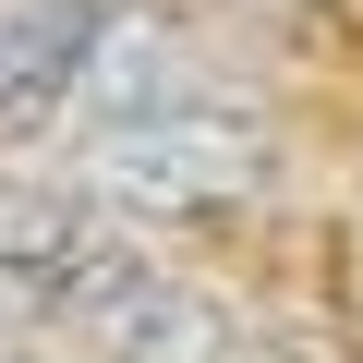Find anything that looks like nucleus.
I'll use <instances>...</instances> for the list:
<instances>
[{"mask_svg": "<svg viewBox=\"0 0 363 363\" xmlns=\"http://www.w3.org/2000/svg\"><path fill=\"white\" fill-rule=\"evenodd\" d=\"M267 182V133L218 97L157 109V121H109L85 145V206H230Z\"/></svg>", "mask_w": 363, "mask_h": 363, "instance_id": "1", "label": "nucleus"}, {"mask_svg": "<svg viewBox=\"0 0 363 363\" xmlns=\"http://www.w3.org/2000/svg\"><path fill=\"white\" fill-rule=\"evenodd\" d=\"M109 37H121V0H13L0 13V133H37Z\"/></svg>", "mask_w": 363, "mask_h": 363, "instance_id": "2", "label": "nucleus"}, {"mask_svg": "<svg viewBox=\"0 0 363 363\" xmlns=\"http://www.w3.org/2000/svg\"><path fill=\"white\" fill-rule=\"evenodd\" d=\"M97 339H109L121 363H218V351H230L218 303H194V279H169V267H133V279L97 303Z\"/></svg>", "mask_w": 363, "mask_h": 363, "instance_id": "3", "label": "nucleus"}]
</instances>
